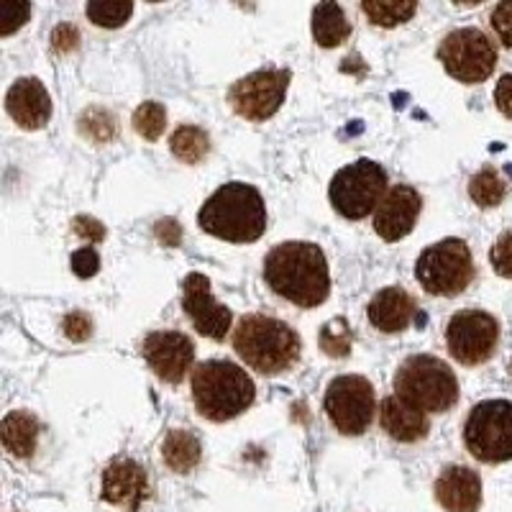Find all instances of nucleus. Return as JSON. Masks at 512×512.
<instances>
[{
	"mask_svg": "<svg viewBox=\"0 0 512 512\" xmlns=\"http://www.w3.org/2000/svg\"><path fill=\"white\" fill-rule=\"evenodd\" d=\"M438 62L454 80L464 85H479L489 80L497 67V47L477 26L448 31L438 44Z\"/></svg>",
	"mask_w": 512,
	"mask_h": 512,
	"instance_id": "1a4fd4ad",
	"label": "nucleus"
},
{
	"mask_svg": "<svg viewBox=\"0 0 512 512\" xmlns=\"http://www.w3.org/2000/svg\"><path fill=\"white\" fill-rule=\"evenodd\" d=\"M167 128V111L157 100H146L134 111V131L146 141H157Z\"/></svg>",
	"mask_w": 512,
	"mask_h": 512,
	"instance_id": "c756f323",
	"label": "nucleus"
},
{
	"mask_svg": "<svg viewBox=\"0 0 512 512\" xmlns=\"http://www.w3.org/2000/svg\"><path fill=\"white\" fill-rule=\"evenodd\" d=\"M162 459L175 474H190L203 461V443L187 428H172L162 441Z\"/></svg>",
	"mask_w": 512,
	"mask_h": 512,
	"instance_id": "4be33fe9",
	"label": "nucleus"
},
{
	"mask_svg": "<svg viewBox=\"0 0 512 512\" xmlns=\"http://www.w3.org/2000/svg\"><path fill=\"white\" fill-rule=\"evenodd\" d=\"M290 80V70H259L241 77L228 88L231 111L251 123L267 121L285 103Z\"/></svg>",
	"mask_w": 512,
	"mask_h": 512,
	"instance_id": "f8f14e48",
	"label": "nucleus"
},
{
	"mask_svg": "<svg viewBox=\"0 0 512 512\" xmlns=\"http://www.w3.org/2000/svg\"><path fill=\"white\" fill-rule=\"evenodd\" d=\"M369 323L382 333L408 331L410 323L418 315V303L408 290L402 287H384L372 297L367 308Z\"/></svg>",
	"mask_w": 512,
	"mask_h": 512,
	"instance_id": "6ab92c4d",
	"label": "nucleus"
},
{
	"mask_svg": "<svg viewBox=\"0 0 512 512\" xmlns=\"http://www.w3.org/2000/svg\"><path fill=\"white\" fill-rule=\"evenodd\" d=\"M464 446L482 464L512 461V400L477 402L464 420Z\"/></svg>",
	"mask_w": 512,
	"mask_h": 512,
	"instance_id": "6e6552de",
	"label": "nucleus"
},
{
	"mask_svg": "<svg viewBox=\"0 0 512 512\" xmlns=\"http://www.w3.org/2000/svg\"><path fill=\"white\" fill-rule=\"evenodd\" d=\"M395 395L420 413H448L459 402V379L446 361L413 354L395 372Z\"/></svg>",
	"mask_w": 512,
	"mask_h": 512,
	"instance_id": "39448f33",
	"label": "nucleus"
},
{
	"mask_svg": "<svg viewBox=\"0 0 512 512\" xmlns=\"http://www.w3.org/2000/svg\"><path fill=\"white\" fill-rule=\"evenodd\" d=\"M85 13L100 29H121L134 13V3H128V0H90L85 6Z\"/></svg>",
	"mask_w": 512,
	"mask_h": 512,
	"instance_id": "c85d7f7f",
	"label": "nucleus"
},
{
	"mask_svg": "<svg viewBox=\"0 0 512 512\" xmlns=\"http://www.w3.org/2000/svg\"><path fill=\"white\" fill-rule=\"evenodd\" d=\"M169 152L185 164H200L210 154V136L200 126H180L169 136Z\"/></svg>",
	"mask_w": 512,
	"mask_h": 512,
	"instance_id": "b1692460",
	"label": "nucleus"
},
{
	"mask_svg": "<svg viewBox=\"0 0 512 512\" xmlns=\"http://www.w3.org/2000/svg\"><path fill=\"white\" fill-rule=\"evenodd\" d=\"M387 192V169L374 159H356L333 175L328 200L346 221L372 216Z\"/></svg>",
	"mask_w": 512,
	"mask_h": 512,
	"instance_id": "0eeeda50",
	"label": "nucleus"
},
{
	"mask_svg": "<svg viewBox=\"0 0 512 512\" xmlns=\"http://www.w3.org/2000/svg\"><path fill=\"white\" fill-rule=\"evenodd\" d=\"M182 310L190 318L192 328L210 341H226L233 328V313L218 303L210 290V277L203 272H190L182 282Z\"/></svg>",
	"mask_w": 512,
	"mask_h": 512,
	"instance_id": "ddd939ff",
	"label": "nucleus"
},
{
	"mask_svg": "<svg viewBox=\"0 0 512 512\" xmlns=\"http://www.w3.org/2000/svg\"><path fill=\"white\" fill-rule=\"evenodd\" d=\"M489 264L500 277L512 280V231H505L497 236V241L489 249Z\"/></svg>",
	"mask_w": 512,
	"mask_h": 512,
	"instance_id": "2f4dec72",
	"label": "nucleus"
},
{
	"mask_svg": "<svg viewBox=\"0 0 512 512\" xmlns=\"http://www.w3.org/2000/svg\"><path fill=\"white\" fill-rule=\"evenodd\" d=\"M70 267L80 280H90V277L100 272V254L95 251V246H82V249L72 254Z\"/></svg>",
	"mask_w": 512,
	"mask_h": 512,
	"instance_id": "f704fd0d",
	"label": "nucleus"
},
{
	"mask_svg": "<svg viewBox=\"0 0 512 512\" xmlns=\"http://www.w3.org/2000/svg\"><path fill=\"white\" fill-rule=\"evenodd\" d=\"M510 372H512V361H510Z\"/></svg>",
	"mask_w": 512,
	"mask_h": 512,
	"instance_id": "ea45409f",
	"label": "nucleus"
},
{
	"mask_svg": "<svg viewBox=\"0 0 512 512\" xmlns=\"http://www.w3.org/2000/svg\"><path fill=\"white\" fill-rule=\"evenodd\" d=\"M489 24H492V31L497 34V39L502 41V47L512 49V0L497 3V6L492 8Z\"/></svg>",
	"mask_w": 512,
	"mask_h": 512,
	"instance_id": "72a5a7b5",
	"label": "nucleus"
},
{
	"mask_svg": "<svg viewBox=\"0 0 512 512\" xmlns=\"http://www.w3.org/2000/svg\"><path fill=\"white\" fill-rule=\"evenodd\" d=\"M154 233H157V239L162 241L167 249H175L182 241L180 221H175V218H164V221H159L157 226H154Z\"/></svg>",
	"mask_w": 512,
	"mask_h": 512,
	"instance_id": "4c0bfd02",
	"label": "nucleus"
},
{
	"mask_svg": "<svg viewBox=\"0 0 512 512\" xmlns=\"http://www.w3.org/2000/svg\"><path fill=\"white\" fill-rule=\"evenodd\" d=\"M93 318L88 313H82V310H72V313L64 315L62 320V331L64 336L70 338L72 344H82V341H88L93 336Z\"/></svg>",
	"mask_w": 512,
	"mask_h": 512,
	"instance_id": "473e14b6",
	"label": "nucleus"
},
{
	"mask_svg": "<svg viewBox=\"0 0 512 512\" xmlns=\"http://www.w3.org/2000/svg\"><path fill=\"white\" fill-rule=\"evenodd\" d=\"M80 47V31L72 24H59L52 31V49L57 54H70Z\"/></svg>",
	"mask_w": 512,
	"mask_h": 512,
	"instance_id": "e433bc0d",
	"label": "nucleus"
},
{
	"mask_svg": "<svg viewBox=\"0 0 512 512\" xmlns=\"http://www.w3.org/2000/svg\"><path fill=\"white\" fill-rule=\"evenodd\" d=\"M31 18V3L26 0H0V36H11L24 29Z\"/></svg>",
	"mask_w": 512,
	"mask_h": 512,
	"instance_id": "7c9ffc66",
	"label": "nucleus"
},
{
	"mask_svg": "<svg viewBox=\"0 0 512 512\" xmlns=\"http://www.w3.org/2000/svg\"><path fill=\"white\" fill-rule=\"evenodd\" d=\"M0 446L16 459H31L39 446V420L26 410H13L0 420Z\"/></svg>",
	"mask_w": 512,
	"mask_h": 512,
	"instance_id": "412c9836",
	"label": "nucleus"
},
{
	"mask_svg": "<svg viewBox=\"0 0 512 512\" xmlns=\"http://www.w3.org/2000/svg\"><path fill=\"white\" fill-rule=\"evenodd\" d=\"M195 410L210 423H228L254 405L256 384L246 369L228 359L200 361L190 377Z\"/></svg>",
	"mask_w": 512,
	"mask_h": 512,
	"instance_id": "20e7f679",
	"label": "nucleus"
},
{
	"mask_svg": "<svg viewBox=\"0 0 512 512\" xmlns=\"http://www.w3.org/2000/svg\"><path fill=\"white\" fill-rule=\"evenodd\" d=\"M6 111L24 131H39L52 118V98L39 77H18L6 93Z\"/></svg>",
	"mask_w": 512,
	"mask_h": 512,
	"instance_id": "f3484780",
	"label": "nucleus"
},
{
	"mask_svg": "<svg viewBox=\"0 0 512 512\" xmlns=\"http://www.w3.org/2000/svg\"><path fill=\"white\" fill-rule=\"evenodd\" d=\"M500 344V323L487 310H459L446 326V346L461 367H479L495 356Z\"/></svg>",
	"mask_w": 512,
	"mask_h": 512,
	"instance_id": "9b49d317",
	"label": "nucleus"
},
{
	"mask_svg": "<svg viewBox=\"0 0 512 512\" xmlns=\"http://www.w3.org/2000/svg\"><path fill=\"white\" fill-rule=\"evenodd\" d=\"M233 351L246 367L264 377L290 372L303 354V341L295 328L280 318L249 313L233 328Z\"/></svg>",
	"mask_w": 512,
	"mask_h": 512,
	"instance_id": "7ed1b4c3",
	"label": "nucleus"
},
{
	"mask_svg": "<svg viewBox=\"0 0 512 512\" xmlns=\"http://www.w3.org/2000/svg\"><path fill=\"white\" fill-rule=\"evenodd\" d=\"M264 282L297 308H318L331 295L328 259L313 241H285L264 256Z\"/></svg>",
	"mask_w": 512,
	"mask_h": 512,
	"instance_id": "f257e3e1",
	"label": "nucleus"
},
{
	"mask_svg": "<svg viewBox=\"0 0 512 512\" xmlns=\"http://www.w3.org/2000/svg\"><path fill=\"white\" fill-rule=\"evenodd\" d=\"M436 502L446 512H479L482 507V479L474 469L461 464L446 466L433 484Z\"/></svg>",
	"mask_w": 512,
	"mask_h": 512,
	"instance_id": "a211bd4d",
	"label": "nucleus"
},
{
	"mask_svg": "<svg viewBox=\"0 0 512 512\" xmlns=\"http://www.w3.org/2000/svg\"><path fill=\"white\" fill-rule=\"evenodd\" d=\"M72 233L80 236L82 241H88V244H100L105 239V226L95 221L93 216H77L72 218Z\"/></svg>",
	"mask_w": 512,
	"mask_h": 512,
	"instance_id": "c9c22d12",
	"label": "nucleus"
},
{
	"mask_svg": "<svg viewBox=\"0 0 512 512\" xmlns=\"http://www.w3.org/2000/svg\"><path fill=\"white\" fill-rule=\"evenodd\" d=\"M420 210H423V195L413 185L390 187L374 210V233L387 244L402 241L413 233Z\"/></svg>",
	"mask_w": 512,
	"mask_h": 512,
	"instance_id": "2eb2a0df",
	"label": "nucleus"
},
{
	"mask_svg": "<svg viewBox=\"0 0 512 512\" xmlns=\"http://www.w3.org/2000/svg\"><path fill=\"white\" fill-rule=\"evenodd\" d=\"M469 198L479 208H497L507 198V182L502 180V175L495 167L479 169L477 175L469 180Z\"/></svg>",
	"mask_w": 512,
	"mask_h": 512,
	"instance_id": "a878e982",
	"label": "nucleus"
},
{
	"mask_svg": "<svg viewBox=\"0 0 512 512\" xmlns=\"http://www.w3.org/2000/svg\"><path fill=\"white\" fill-rule=\"evenodd\" d=\"M198 226L228 244H254L267 231V205L249 182H226L203 203Z\"/></svg>",
	"mask_w": 512,
	"mask_h": 512,
	"instance_id": "f03ea898",
	"label": "nucleus"
},
{
	"mask_svg": "<svg viewBox=\"0 0 512 512\" xmlns=\"http://www.w3.org/2000/svg\"><path fill=\"white\" fill-rule=\"evenodd\" d=\"M310 29H313L315 44L323 49L341 47L351 36L349 18H346V11L338 3H318L313 8Z\"/></svg>",
	"mask_w": 512,
	"mask_h": 512,
	"instance_id": "5701e85b",
	"label": "nucleus"
},
{
	"mask_svg": "<svg viewBox=\"0 0 512 512\" xmlns=\"http://www.w3.org/2000/svg\"><path fill=\"white\" fill-rule=\"evenodd\" d=\"M152 497L149 474L134 459H116L103 472V500L126 512H139L141 505Z\"/></svg>",
	"mask_w": 512,
	"mask_h": 512,
	"instance_id": "dca6fc26",
	"label": "nucleus"
},
{
	"mask_svg": "<svg viewBox=\"0 0 512 512\" xmlns=\"http://www.w3.org/2000/svg\"><path fill=\"white\" fill-rule=\"evenodd\" d=\"M77 128L93 144H111L118 136V118L105 108H88L77 121Z\"/></svg>",
	"mask_w": 512,
	"mask_h": 512,
	"instance_id": "cd10ccee",
	"label": "nucleus"
},
{
	"mask_svg": "<svg viewBox=\"0 0 512 512\" xmlns=\"http://www.w3.org/2000/svg\"><path fill=\"white\" fill-rule=\"evenodd\" d=\"M144 361L167 384H180L195 369V344L180 331H152L141 346Z\"/></svg>",
	"mask_w": 512,
	"mask_h": 512,
	"instance_id": "4468645a",
	"label": "nucleus"
},
{
	"mask_svg": "<svg viewBox=\"0 0 512 512\" xmlns=\"http://www.w3.org/2000/svg\"><path fill=\"white\" fill-rule=\"evenodd\" d=\"M351 344H354V331L346 318H331L320 328L318 346L331 359H346L351 354Z\"/></svg>",
	"mask_w": 512,
	"mask_h": 512,
	"instance_id": "bb28decb",
	"label": "nucleus"
},
{
	"mask_svg": "<svg viewBox=\"0 0 512 512\" xmlns=\"http://www.w3.org/2000/svg\"><path fill=\"white\" fill-rule=\"evenodd\" d=\"M323 410L341 436H364L377 413L374 384L361 374H341L331 379L323 397Z\"/></svg>",
	"mask_w": 512,
	"mask_h": 512,
	"instance_id": "9d476101",
	"label": "nucleus"
},
{
	"mask_svg": "<svg viewBox=\"0 0 512 512\" xmlns=\"http://www.w3.org/2000/svg\"><path fill=\"white\" fill-rule=\"evenodd\" d=\"M477 277L474 256L464 239H443L425 246L415 262V280L428 295L456 297L472 287Z\"/></svg>",
	"mask_w": 512,
	"mask_h": 512,
	"instance_id": "423d86ee",
	"label": "nucleus"
},
{
	"mask_svg": "<svg viewBox=\"0 0 512 512\" xmlns=\"http://www.w3.org/2000/svg\"><path fill=\"white\" fill-rule=\"evenodd\" d=\"M361 13L372 21L374 26L382 29H395L400 24H408L410 18L418 13V3L415 0H364L361 3Z\"/></svg>",
	"mask_w": 512,
	"mask_h": 512,
	"instance_id": "393cba45",
	"label": "nucleus"
},
{
	"mask_svg": "<svg viewBox=\"0 0 512 512\" xmlns=\"http://www.w3.org/2000/svg\"><path fill=\"white\" fill-rule=\"evenodd\" d=\"M379 425L397 443H418L431 431L428 415L415 410L408 402H402L397 395L382 400V405H379Z\"/></svg>",
	"mask_w": 512,
	"mask_h": 512,
	"instance_id": "aec40b11",
	"label": "nucleus"
},
{
	"mask_svg": "<svg viewBox=\"0 0 512 512\" xmlns=\"http://www.w3.org/2000/svg\"><path fill=\"white\" fill-rule=\"evenodd\" d=\"M495 105L502 116L512 121V75H502L495 85Z\"/></svg>",
	"mask_w": 512,
	"mask_h": 512,
	"instance_id": "58836bf2",
	"label": "nucleus"
}]
</instances>
